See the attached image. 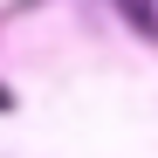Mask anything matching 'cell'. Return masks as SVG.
Segmentation results:
<instances>
[{
  "mask_svg": "<svg viewBox=\"0 0 158 158\" xmlns=\"http://www.w3.org/2000/svg\"><path fill=\"white\" fill-rule=\"evenodd\" d=\"M0 110H14V89H7V83H0Z\"/></svg>",
  "mask_w": 158,
  "mask_h": 158,
  "instance_id": "obj_1",
  "label": "cell"
}]
</instances>
